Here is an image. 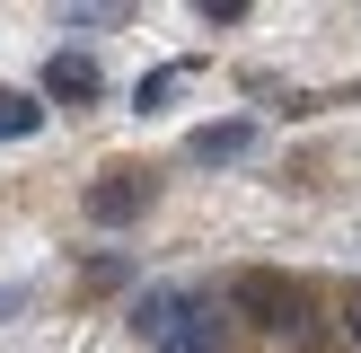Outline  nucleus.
Wrapping results in <instances>:
<instances>
[{
	"label": "nucleus",
	"instance_id": "1",
	"mask_svg": "<svg viewBox=\"0 0 361 353\" xmlns=\"http://www.w3.org/2000/svg\"><path fill=\"white\" fill-rule=\"evenodd\" d=\"M238 309H256L264 327H300V282H282V274H238Z\"/></svg>",
	"mask_w": 361,
	"mask_h": 353
},
{
	"label": "nucleus",
	"instance_id": "2",
	"mask_svg": "<svg viewBox=\"0 0 361 353\" xmlns=\"http://www.w3.org/2000/svg\"><path fill=\"white\" fill-rule=\"evenodd\" d=\"M141 203H150V176L141 168H106L97 186H88V221H133Z\"/></svg>",
	"mask_w": 361,
	"mask_h": 353
},
{
	"label": "nucleus",
	"instance_id": "3",
	"mask_svg": "<svg viewBox=\"0 0 361 353\" xmlns=\"http://www.w3.org/2000/svg\"><path fill=\"white\" fill-rule=\"evenodd\" d=\"M159 345H168V353H221V318H212L203 300H176V318H168Z\"/></svg>",
	"mask_w": 361,
	"mask_h": 353
},
{
	"label": "nucleus",
	"instance_id": "4",
	"mask_svg": "<svg viewBox=\"0 0 361 353\" xmlns=\"http://www.w3.org/2000/svg\"><path fill=\"white\" fill-rule=\"evenodd\" d=\"M247 150H256V124H247V115L203 124V133H194V159H203V168H229V159H247Z\"/></svg>",
	"mask_w": 361,
	"mask_h": 353
},
{
	"label": "nucleus",
	"instance_id": "5",
	"mask_svg": "<svg viewBox=\"0 0 361 353\" xmlns=\"http://www.w3.org/2000/svg\"><path fill=\"white\" fill-rule=\"evenodd\" d=\"M44 88H53V97H71V106H80V97H97V62H88V53H53V62H44Z\"/></svg>",
	"mask_w": 361,
	"mask_h": 353
},
{
	"label": "nucleus",
	"instance_id": "6",
	"mask_svg": "<svg viewBox=\"0 0 361 353\" xmlns=\"http://www.w3.org/2000/svg\"><path fill=\"white\" fill-rule=\"evenodd\" d=\"M185 80H194V62H159V71H150V80H141V88H133V106H141V115H159V106H168V97H176V88H185Z\"/></svg>",
	"mask_w": 361,
	"mask_h": 353
},
{
	"label": "nucleus",
	"instance_id": "7",
	"mask_svg": "<svg viewBox=\"0 0 361 353\" xmlns=\"http://www.w3.org/2000/svg\"><path fill=\"white\" fill-rule=\"evenodd\" d=\"M35 124H44V106H35L27 88H0V141H27Z\"/></svg>",
	"mask_w": 361,
	"mask_h": 353
},
{
	"label": "nucleus",
	"instance_id": "8",
	"mask_svg": "<svg viewBox=\"0 0 361 353\" xmlns=\"http://www.w3.org/2000/svg\"><path fill=\"white\" fill-rule=\"evenodd\" d=\"M344 327H353V335H361V292H353V300H344Z\"/></svg>",
	"mask_w": 361,
	"mask_h": 353
}]
</instances>
